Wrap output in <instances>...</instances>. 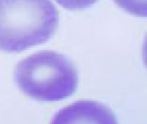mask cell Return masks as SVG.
<instances>
[{
    "label": "cell",
    "instance_id": "6da1fadb",
    "mask_svg": "<svg viewBox=\"0 0 147 124\" xmlns=\"http://www.w3.org/2000/svg\"><path fill=\"white\" fill-rule=\"evenodd\" d=\"M59 19L52 0H0V50L17 53L44 44Z\"/></svg>",
    "mask_w": 147,
    "mask_h": 124
},
{
    "label": "cell",
    "instance_id": "7a4b0ae2",
    "mask_svg": "<svg viewBox=\"0 0 147 124\" xmlns=\"http://www.w3.org/2000/svg\"><path fill=\"white\" fill-rule=\"evenodd\" d=\"M14 81L19 89L30 98L55 102L77 91L79 73L71 60L64 55L42 50L17 64Z\"/></svg>",
    "mask_w": 147,
    "mask_h": 124
},
{
    "label": "cell",
    "instance_id": "3957f363",
    "mask_svg": "<svg viewBox=\"0 0 147 124\" xmlns=\"http://www.w3.org/2000/svg\"><path fill=\"white\" fill-rule=\"evenodd\" d=\"M54 123H117L112 111L96 101H78L60 110Z\"/></svg>",
    "mask_w": 147,
    "mask_h": 124
},
{
    "label": "cell",
    "instance_id": "277c9868",
    "mask_svg": "<svg viewBox=\"0 0 147 124\" xmlns=\"http://www.w3.org/2000/svg\"><path fill=\"white\" fill-rule=\"evenodd\" d=\"M120 8L137 17H146L147 0H113Z\"/></svg>",
    "mask_w": 147,
    "mask_h": 124
},
{
    "label": "cell",
    "instance_id": "5b68a950",
    "mask_svg": "<svg viewBox=\"0 0 147 124\" xmlns=\"http://www.w3.org/2000/svg\"><path fill=\"white\" fill-rule=\"evenodd\" d=\"M56 2L68 10H81L90 7L97 0H56Z\"/></svg>",
    "mask_w": 147,
    "mask_h": 124
}]
</instances>
